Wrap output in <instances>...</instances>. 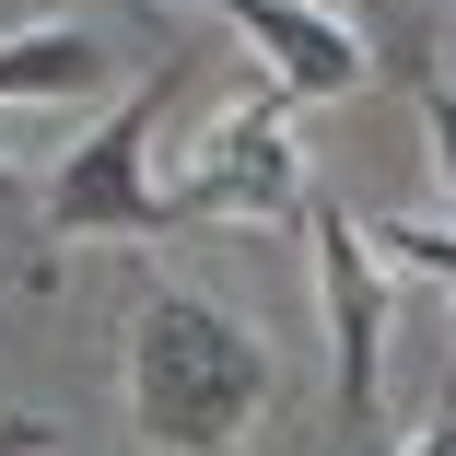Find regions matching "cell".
<instances>
[{
    "instance_id": "1",
    "label": "cell",
    "mask_w": 456,
    "mask_h": 456,
    "mask_svg": "<svg viewBox=\"0 0 456 456\" xmlns=\"http://www.w3.org/2000/svg\"><path fill=\"white\" fill-rule=\"evenodd\" d=\"M281 387V362L257 351L246 316L211 293H141L129 305V421L164 456H234Z\"/></svg>"
},
{
    "instance_id": "9",
    "label": "cell",
    "mask_w": 456,
    "mask_h": 456,
    "mask_svg": "<svg viewBox=\"0 0 456 456\" xmlns=\"http://www.w3.org/2000/svg\"><path fill=\"white\" fill-rule=\"evenodd\" d=\"M398 456H456V410H444V421H433V433H410V444H398Z\"/></svg>"
},
{
    "instance_id": "8",
    "label": "cell",
    "mask_w": 456,
    "mask_h": 456,
    "mask_svg": "<svg viewBox=\"0 0 456 456\" xmlns=\"http://www.w3.org/2000/svg\"><path fill=\"white\" fill-rule=\"evenodd\" d=\"M0 456H59V433H47V421H24L12 398H0Z\"/></svg>"
},
{
    "instance_id": "6",
    "label": "cell",
    "mask_w": 456,
    "mask_h": 456,
    "mask_svg": "<svg viewBox=\"0 0 456 456\" xmlns=\"http://www.w3.org/2000/svg\"><path fill=\"white\" fill-rule=\"evenodd\" d=\"M106 70H118V47L94 24H24V36H0V106H82Z\"/></svg>"
},
{
    "instance_id": "2",
    "label": "cell",
    "mask_w": 456,
    "mask_h": 456,
    "mask_svg": "<svg viewBox=\"0 0 456 456\" xmlns=\"http://www.w3.org/2000/svg\"><path fill=\"white\" fill-rule=\"evenodd\" d=\"M175 82H188V59H152L129 94L82 129V152L36 188V234H59V246H82V234H106V246L188 234V200L152 188V129H164V106H175Z\"/></svg>"
},
{
    "instance_id": "10",
    "label": "cell",
    "mask_w": 456,
    "mask_h": 456,
    "mask_svg": "<svg viewBox=\"0 0 456 456\" xmlns=\"http://www.w3.org/2000/svg\"><path fill=\"white\" fill-rule=\"evenodd\" d=\"M24 211H36V188H24L12 164H0V223H24Z\"/></svg>"
},
{
    "instance_id": "5",
    "label": "cell",
    "mask_w": 456,
    "mask_h": 456,
    "mask_svg": "<svg viewBox=\"0 0 456 456\" xmlns=\"http://www.w3.org/2000/svg\"><path fill=\"white\" fill-rule=\"evenodd\" d=\"M200 12H223V24L269 59V82H281L293 106L362 94V70H375V36H351L328 0H200Z\"/></svg>"
},
{
    "instance_id": "7",
    "label": "cell",
    "mask_w": 456,
    "mask_h": 456,
    "mask_svg": "<svg viewBox=\"0 0 456 456\" xmlns=\"http://www.w3.org/2000/svg\"><path fill=\"white\" fill-rule=\"evenodd\" d=\"M410 106H421V141H433V175H444V211H456V82L410 47Z\"/></svg>"
},
{
    "instance_id": "3",
    "label": "cell",
    "mask_w": 456,
    "mask_h": 456,
    "mask_svg": "<svg viewBox=\"0 0 456 456\" xmlns=\"http://www.w3.org/2000/svg\"><path fill=\"white\" fill-rule=\"evenodd\" d=\"M175 200H188V223H211V211H257V223L293 211L305 223V200H316V175H305V106L281 94V82L246 94V106H223Z\"/></svg>"
},
{
    "instance_id": "4",
    "label": "cell",
    "mask_w": 456,
    "mask_h": 456,
    "mask_svg": "<svg viewBox=\"0 0 456 456\" xmlns=\"http://www.w3.org/2000/svg\"><path fill=\"white\" fill-rule=\"evenodd\" d=\"M305 246H316V305H328V351H339V433H375V410H387V257L339 200H305Z\"/></svg>"
}]
</instances>
